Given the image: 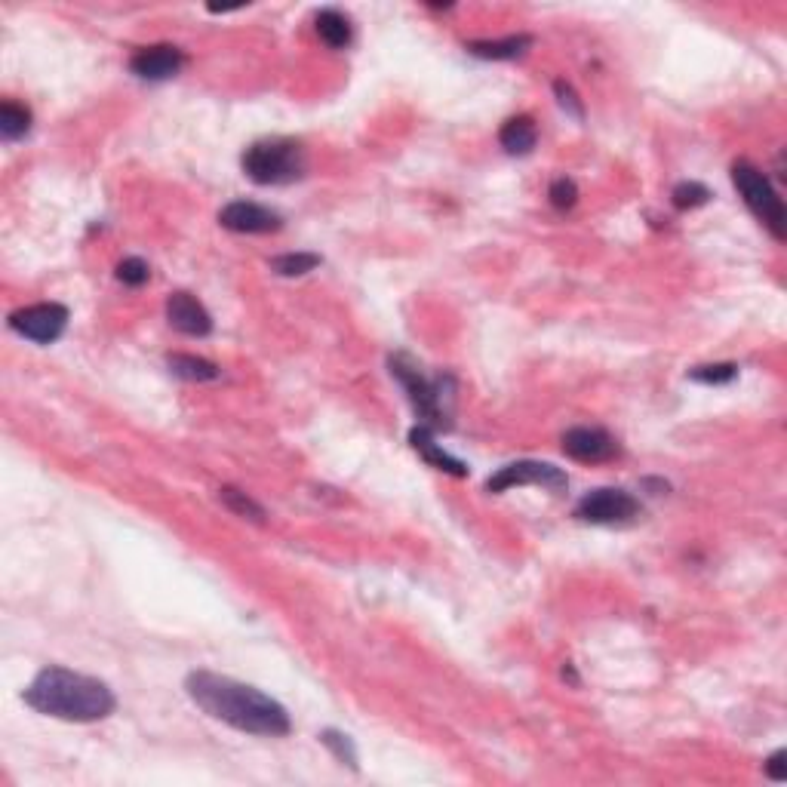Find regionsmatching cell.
Masks as SVG:
<instances>
[{"label": "cell", "mask_w": 787, "mask_h": 787, "mask_svg": "<svg viewBox=\"0 0 787 787\" xmlns=\"http://www.w3.org/2000/svg\"><path fill=\"white\" fill-rule=\"evenodd\" d=\"M185 692L203 714L234 726L237 732L280 738L293 729L280 701H274L271 695L259 692L256 686H246L240 680H231L213 671H194L185 680Z\"/></svg>", "instance_id": "cell-1"}, {"label": "cell", "mask_w": 787, "mask_h": 787, "mask_svg": "<svg viewBox=\"0 0 787 787\" xmlns=\"http://www.w3.org/2000/svg\"><path fill=\"white\" fill-rule=\"evenodd\" d=\"M25 704L44 717L68 723H96L117 708V698L102 680L53 665L31 680V686L25 689Z\"/></svg>", "instance_id": "cell-2"}, {"label": "cell", "mask_w": 787, "mask_h": 787, "mask_svg": "<svg viewBox=\"0 0 787 787\" xmlns=\"http://www.w3.org/2000/svg\"><path fill=\"white\" fill-rule=\"evenodd\" d=\"M391 366V376L406 388V397L412 403L419 416V425H428L431 431H440V428H449L452 422V397H455V385L449 376H437V379H428L422 366L406 357V354H394L388 360Z\"/></svg>", "instance_id": "cell-3"}, {"label": "cell", "mask_w": 787, "mask_h": 787, "mask_svg": "<svg viewBox=\"0 0 787 787\" xmlns=\"http://www.w3.org/2000/svg\"><path fill=\"white\" fill-rule=\"evenodd\" d=\"M243 173L256 185H293L308 173V154L296 139H259L240 157Z\"/></svg>", "instance_id": "cell-4"}, {"label": "cell", "mask_w": 787, "mask_h": 787, "mask_svg": "<svg viewBox=\"0 0 787 787\" xmlns=\"http://www.w3.org/2000/svg\"><path fill=\"white\" fill-rule=\"evenodd\" d=\"M732 185L741 194V200L748 203V210L769 228V234L775 240H784V231H787L784 203L778 191L772 188V182L766 179V173H760L748 160H738L732 167Z\"/></svg>", "instance_id": "cell-5"}, {"label": "cell", "mask_w": 787, "mask_h": 787, "mask_svg": "<svg viewBox=\"0 0 787 787\" xmlns=\"http://www.w3.org/2000/svg\"><path fill=\"white\" fill-rule=\"evenodd\" d=\"M68 326V308L59 302H40L10 314V329L34 345H53Z\"/></svg>", "instance_id": "cell-6"}, {"label": "cell", "mask_w": 787, "mask_h": 787, "mask_svg": "<svg viewBox=\"0 0 787 787\" xmlns=\"http://www.w3.org/2000/svg\"><path fill=\"white\" fill-rule=\"evenodd\" d=\"M640 514V502L625 489H594L575 505V517L594 526L628 523Z\"/></svg>", "instance_id": "cell-7"}, {"label": "cell", "mask_w": 787, "mask_h": 787, "mask_svg": "<svg viewBox=\"0 0 787 787\" xmlns=\"http://www.w3.org/2000/svg\"><path fill=\"white\" fill-rule=\"evenodd\" d=\"M514 486H545L551 492H563L569 486V477H566V471H560L551 462H529L526 459V462H511V465L499 468L486 480L489 492H505Z\"/></svg>", "instance_id": "cell-8"}, {"label": "cell", "mask_w": 787, "mask_h": 787, "mask_svg": "<svg viewBox=\"0 0 787 787\" xmlns=\"http://www.w3.org/2000/svg\"><path fill=\"white\" fill-rule=\"evenodd\" d=\"M563 452L575 462H585V465H600V462H612L615 455L621 452L618 440L603 431V428H591V425H578V428H569L563 434Z\"/></svg>", "instance_id": "cell-9"}, {"label": "cell", "mask_w": 787, "mask_h": 787, "mask_svg": "<svg viewBox=\"0 0 787 787\" xmlns=\"http://www.w3.org/2000/svg\"><path fill=\"white\" fill-rule=\"evenodd\" d=\"M219 225L234 234H271V231H280L283 219L262 203L234 200L219 213Z\"/></svg>", "instance_id": "cell-10"}, {"label": "cell", "mask_w": 787, "mask_h": 787, "mask_svg": "<svg viewBox=\"0 0 787 787\" xmlns=\"http://www.w3.org/2000/svg\"><path fill=\"white\" fill-rule=\"evenodd\" d=\"M185 68V53L173 44H154V47H142L133 53L130 59V71L139 80H151V84H160V80H170Z\"/></svg>", "instance_id": "cell-11"}, {"label": "cell", "mask_w": 787, "mask_h": 787, "mask_svg": "<svg viewBox=\"0 0 787 787\" xmlns=\"http://www.w3.org/2000/svg\"><path fill=\"white\" fill-rule=\"evenodd\" d=\"M167 320L176 333L191 336V339H203L213 333V317L206 311L191 293H173L167 299Z\"/></svg>", "instance_id": "cell-12"}, {"label": "cell", "mask_w": 787, "mask_h": 787, "mask_svg": "<svg viewBox=\"0 0 787 787\" xmlns=\"http://www.w3.org/2000/svg\"><path fill=\"white\" fill-rule=\"evenodd\" d=\"M409 446L416 449L422 459H425L431 468H437V471H446V474H452V477H465V474H468V465L455 459V455H449V452L434 440V431H431L428 425H416V428L409 431Z\"/></svg>", "instance_id": "cell-13"}, {"label": "cell", "mask_w": 787, "mask_h": 787, "mask_svg": "<svg viewBox=\"0 0 787 787\" xmlns=\"http://www.w3.org/2000/svg\"><path fill=\"white\" fill-rule=\"evenodd\" d=\"M529 47H532L529 34H511V37H502V40H471V44H465V50L471 56L492 59V62H511V59L523 56Z\"/></svg>", "instance_id": "cell-14"}, {"label": "cell", "mask_w": 787, "mask_h": 787, "mask_svg": "<svg viewBox=\"0 0 787 787\" xmlns=\"http://www.w3.org/2000/svg\"><path fill=\"white\" fill-rule=\"evenodd\" d=\"M314 28H317L323 44L333 47V50H348L351 40H354V28H351L348 16L339 10H320L314 16Z\"/></svg>", "instance_id": "cell-15"}, {"label": "cell", "mask_w": 787, "mask_h": 787, "mask_svg": "<svg viewBox=\"0 0 787 787\" xmlns=\"http://www.w3.org/2000/svg\"><path fill=\"white\" fill-rule=\"evenodd\" d=\"M499 142H502V148H505L508 154H514V157L529 154V151L535 148V142H538L535 120L526 117V114L505 120V127H502V133H499Z\"/></svg>", "instance_id": "cell-16"}, {"label": "cell", "mask_w": 787, "mask_h": 787, "mask_svg": "<svg viewBox=\"0 0 787 787\" xmlns=\"http://www.w3.org/2000/svg\"><path fill=\"white\" fill-rule=\"evenodd\" d=\"M167 366H170L173 376H179L185 382H216L222 376V369L216 363L194 357V354H170Z\"/></svg>", "instance_id": "cell-17"}, {"label": "cell", "mask_w": 787, "mask_h": 787, "mask_svg": "<svg viewBox=\"0 0 787 787\" xmlns=\"http://www.w3.org/2000/svg\"><path fill=\"white\" fill-rule=\"evenodd\" d=\"M31 130V111L13 99H4L0 105V136L4 142H19L22 136H28Z\"/></svg>", "instance_id": "cell-18"}, {"label": "cell", "mask_w": 787, "mask_h": 787, "mask_svg": "<svg viewBox=\"0 0 787 787\" xmlns=\"http://www.w3.org/2000/svg\"><path fill=\"white\" fill-rule=\"evenodd\" d=\"M219 499H222V502H225V508H228V511H234L237 517H243V520H256V523H265V508H262L259 502H253L246 492H240V489H234V486H222V489H219Z\"/></svg>", "instance_id": "cell-19"}, {"label": "cell", "mask_w": 787, "mask_h": 787, "mask_svg": "<svg viewBox=\"0 0 787 787\" xmlns=\"http://www.w3.org/2000/svg\"><path fill=\"white\" fill-rule=\"evenodd\" d=\"M689 379L701 382V385H729L738 379V363H704V366H692Z\"/></svg>", "instance_id": "cell-20"}, {"label": "cell", "mask_w": 787, "mask_h": 787, "mask_svg": "<svg viewBox=\"0 0 787 787\" xmlns=\"http://www.w3.org/2000/svg\"><path fill=\"white\" fill-rule=\"evenodd\" d=\"M317 265H320V256H314V253H286V256L271 259V271L280 277H302V274L314 271Z\"/></svg>", "instance_id": "cell-21"}, {"label": "cell", "mask_w": 787, "mask_h": 787, "mask_svg": "<svg viewBox=\"0 0 787 787\" xmlns=\"http://www.w3.org/2000/svg\"><path fill=\"white\" fill-rule=\"evenodd\" d=\"M711 197H714L711 188L701 185V182H680L671 191V203L677 206V210H698V206H704Z\"/></svg>", "instance_id": "cell-22"}, {"label": "cell", "mask_w": 787, "mask_h": 787, "mask_svg": "<svg viewBox=\"0 0 787 787\" xmlns=\"http://www.w3.org/2000/svg\"><path fill=\"white\" fill-rule=\"evenodd\" d=\"M320 741L326 744L329 751H333V757H336L339 763H345V766L357 769V751H354V741H351L345 732H339V729H323V732H320Z\"/></svg>", "instance_id": "cell-23"}, {"label": "cell", "mask_w": 787, "mask_h": 787, "mask_svg": "<svg viewBox=\"0 0 787 787\" xmlns=\"http://www.w3.org/2000/svg\"><path fill=\"white\" fill-rule=\"evenodd\" d=\"M148 277H151V268L139 256H130V259H123L117 265V280L123 286H142V283H148Z\"/></svg>", "instance_id": "cell-24"}, {"label": "cell", "mask_w": 787, "mask_h": 787, "mask_svg": "<svg viewBox=\"0 0 787 787\" xmlns=\"http://www.w3.org/2000/svg\"><path fill=\"white\" fill-rule=\"evenodd\" d=\"M548 197H551V203L557 206V210H572V206L578 203V185L572 182V179H566V176H560V179H554L551 182V191H548Z\"/></svg>", "instance_id": "cell-25"}, {"label": "cell", "mask_w": 787, "mask_h": 787, "mask_svg": "<svg viewBox=\"0 0 787 787\" xmlns=\"http://www.w3.org/2000/svg\"><path fill=\"white\" fill-rule=\"evenodd\" d=\"M554 93H557V102H560L563 111H569L575 120H585V105H582V99H578V93L566 84V80H557Z\"/></svg>", "instance_id": "cell-26"}, {"label": "cell", "mask_w": 787, "mask_h": 787, "mask_svg": "<svg viewBox=\"0 0 787 787\" xmlns=\"http://www.w3.org/2000/svg\"><path fill=\"white\" fill-rule=\"evenodd\" d=\"M763 769H766V775H769L772 781H784V778H787V751H775V754L763 763Z\"/></svg>", "instance_id": "cell-27"}, {"label": "cell", "mask_w": 787, "mask_h": 787, "mask_svg": "<svg viewBox=\"0 0 787 787\" xmlns=\"http://www.w3.org/2000/svg\"><path fill=\"white\" fill-rule=\"evenodd\" d=\"M563 677H566V680H569L572 686H578V677H575V671H572V665H569V661H566V665H563Z\"/></svg>", "instance_id": "cell-28"}]
</instances>
